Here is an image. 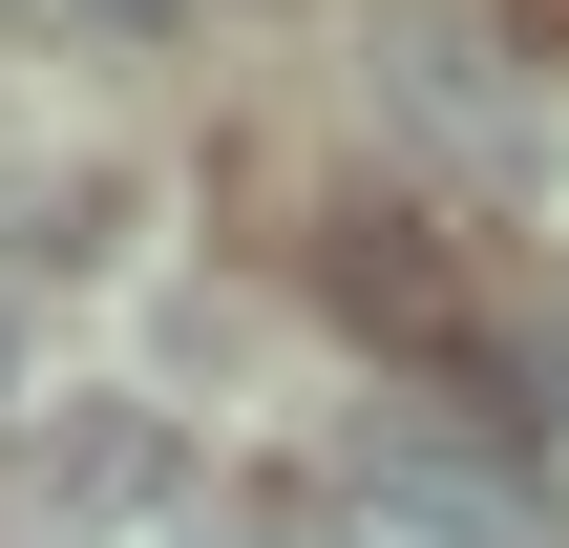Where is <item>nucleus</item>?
<instances>
[{
	"label": "nucleus",
	"mask_w": 569,
	"mask_h": 548,
	"mask_svg": "<svg viewBox=\"0 0 569 548\" xmlns=\"http://www.w3.org/2000/svg\"><path fill=\"white\" fill-rule=\"evenodd\" d=\"M338 548H528V528H507V507H486L465 465H422V444H401V465H359V507H338Z\"/></svg>",
	"instance_id": "nucleus-2"
},
{
	"label": "nucleus",
	"mask_w": 569,
	"mask_h": 548,
	"mask_svg": "<svg viewBox=\"0 0 569 548\" xmlns=\"http://www.w3.org/2000/svg\"><path fill=\"white\" fill-rule=\"evenodd\" d=\"M63 21H84V42H169L190 0H63Z\"/></svg>",
	"instance_id": "nucleus-3"
},
{
	"label": "nucleus",
	"mask_w": 569,
	"mask_h": 548,
	"mask_svg": "<svg viewBox=\"0 0 569 548\" xmlns=\"http://www.w3.org/2000/svg\"><path fill=\"white\" fill-rule=\"evenodd\" d=\"M169 486V444L148 422H63V444H21V528L63 548V528H106V507H148Z\"/></svg>",
	"instance_id": "nucleus-1"
}]
</instances>
